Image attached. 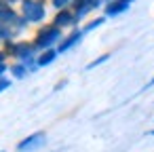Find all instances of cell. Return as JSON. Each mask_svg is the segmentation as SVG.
Listing matches in <instances>:
<instances>
[{"label": "cell", "instance_id": "cell-3", "mask_svg": "<svg viewBox=\"0 0 154 152\" xmlns=\"http://www.w3.org/2000/svg\"><path fill=\"white\" fill-rule=\"evenodd\" d=\"M5 53L7 55H13L17 61L23 64V61L36 57V47H34V42H23V40L15 42V40H11V42L5 45Z\"/></svg>", "mask_w": 154, "mask_h": 152}, {"label": "cell", "instance_id": "cell-17", "mask_svg": "<svg viewBox=\"0 0 154 152\" xmlns=\"http://www.w3.org/2000/svg\"><path fill=\"white\" fill-rule=\"evenodd\" d=\"M7 61V53L5 51H0V64H5Z\"/></svg>", "mask_w": 154, "mask_h": 152}, {"label": "cell", "instance_id": "cell-4", "mask_svg": "<svg viewBox=\"0 0 154 152\" xmlns=\"http://www.w3.org/2000/svg\"><path fill=\"white\" fill-rule=\"evenodd\" d=\"M110 0H74V5H72V11L76 15V19H85L87 15H91L93 11H97L101 5H108Z\"/></svg>", "mask_w": 154, "mask_h": 152}, {"label": "cell", "instance_id": "cell-14", "mask_svg": "<svg viewBox=\"0 0 154 152\" xmlns=\"http://www.w3.org/2000/svg\"><path fill=\"white\" fill-rule=\"evenodd\" d=\"M9 87H11V80H9V78H0V93L7 91Z\"/></svg>", "mask_w": 154, "mask_h": 152}, {"label": "cell", "instance_id": "cell-15", "mask_svg": "<svg viewBox=\"0 0 154 152\" xmlns=\"http://www.w3.org/2000/svg\"><path fill=\"white\" fill-rule=\"evenodd\" d=\"M63 87H66V80H61V82H57V85H55V91H59V89H63Z\"/></svg>", "mask_w": 154, "mask_h": 152}, {"label": "cell", "instance_id": "cell-20", "mask_svg": "<svg viewBox=\"0 0 154 152\" xmlns=\"http://www.w3.org/2000/svg\"><path fill=\"white\" fill-rule=\"evenodd\" d=\"M148 135H154V129H152V131H150V133H148Z\"/></svg>", "mask_w": 154, "mask_h": 152}, {"label": "cell", "instance_id": "cell-6", "mask_svg": "<svg viewBox=\"0 0 154 152\" xmlns=\"http://www.w3.org/2000/svg\"><path fill=\"white\" fill-rule=\"evenodd\" d=\"M53 26L59 28V30H63V28H72V30H74V28L78 26V19H76V15H74L72 9H63V11H57V13H55Z\"/></svg>", "mask_w": 154, "mask_h": 152}, {"label": "cell", "instance_id": "cell-1", "mask_svg": "<svg viewBox=\"0 0 154 152\" xmlns=\"http://www.w3.org/2000/svg\"><path fill=\"white\" fill-rule=\"evenodd\" d=\"M61 38H63V34H61V30L59 28H55L53 23L51 26H42V28H38V32H36V36H34V47H36V51H49V49H57L55 45H59L61 42Z\"/></svg>", "mask_w": 154, "mask_h": 152}, {"label": "cell", "instance_id": "cell-9", "mask_svg": "<svg viewBox=\"0 0 154 152\" xmlns=\"http://www.w3.org/2000/svg\"><path fill=\"white\" fill-rule=\"evenodd\" d=\"M59 53H57V49H49V51H42L38 57H36V64H38V68H45V66H51L53 61H55V57H57Z\"/></svg>", "mask_w": 154, "mask_h": 152}, {"label": "cell", "instance_id": "cell-18", "mask_svg": "<svg viewBox=\"0 0 154 152\" xmlns=\"http://www.w3.org/2000/svg\"><path fill=\"white\" fill-rule=\"evenodd\" d=\"M150 87H154V78H152L150 82H146V87H143V89H150Z\"/></svg>", "mask_w": 154, "mask_h": 152}, {"label": "cell", "instance_id": "cell-2", "mask_svg": "<svg viewBox=\"0 0 154 152\" xmlns=\"http://www.w3.org/2000/svg\"><path fill=\"white\" fill-rule=\"evenodd\" d=\"M21 17L28 23H42L47 19V0H21Z\"/></svg>", "mask_w": 154, "mask_h": 152}, {"label": "cell", "instance_id": "cell-10", "mask_svg": "<svg viewBox=\"0 0 154 152\" xmlns=\"http://www.w3.org/2000/svg\"><path fill=\"white\" fill-rule=\"evenodd\" d=\"M11 74H13L15 78H26V76L30 74V70H28L21 61H15V64L11 66Z\"/></svg>", "mask_w": 154, "mask_h": 152}, {"label": "cell", "instance_id": "cell-7", "mask_svg": "<svg viewBox=\"0 0 154 152\" xmlns=\"http://www.w3.org/2000/svg\"><path fill=\"white\" fill-rule=\"evenodd\" d=\"M82 36H85V32L82 30H70V34H66L63 38H61V42L57 45V53H66V51H70L74 45H78L80 40H82Z\"/></svg>", "mask_w": 154, "mask_h": 152}, {"label": "cell", "instance_id": "cell-13", "mask_svg": "<svg viewBox=\"0 0 154 152\" xmlns=\"http://www.w3.org/2000/svg\"><path fill=\"white\" fill-rule=\"evenodd\" d=\"M108 59H110V53H103V55H99L97 59H93V61H91V64L87 66V70H93V68L101 66V64H103V61H108Z\"/></svg>", "mask_w": 154, "mask_h": 152}, {"label": "cell", "instance_id": "cell-16", "mask_svg": "<svg viewBox=\"0 0 154 152\" xmlns=\"http://www.w3.org/2000/svg\"><path fill=\"white\" fill-rule=\"evenodd\" d=\"M5 72H7V64H0V78H2Z\"/></svg>", "mask_w": 154, "mask_h": 152}, {"label": "cell", "instance_id": "cell-5", "mask_svg": "<svg viewBox=\"0 0 154 152\" xmlns=\"http://www.w3.org/2000/svg\"><path fill=\"white\" fill-rule=\"evenodd\" d=\"M45 141H47V133L45 131H36V133L28 135L26 139H21L17 144V152H34L38 148H42Z\"/></svg>", "mask_w": 154, "mask_h": 152}, {"label": "cell", "instance_id": "cell-12", "mask_svg": "<svg viewBox=\"0 0 154 152\" xmlns=\"http://www.w3.org/2000/svg\"><path fill=\"white\" fill-rule=\"evenodd\" d=\"M103 21H106V17H95L93 21H89L85 28H82V32H91V30H95V28H99V26H103Z\"/></svg>", "mask_w": 154, "mask_h": 152}, {"label": "cell", "instance_id": "cell-19", "mask_svg": "<svg viewBox=\"0 0 154 152\" xmlns=\"http://www.w3.org/2000/svg\"><path fill=\"white\" fill-rule=\"evenodd\" d=\"M7 5H13V2H21V0H5Z\"/></svg>", "mask_w": 154, "mask_h": 152}, {"label": "cell", "instance_id": "cell-11", "mask_svg": "<svg viewBox=\"0 0 154 152\" xmlns=\"http://www.w3.org/2000/svg\"><path fill=\"white\" fill-rule=\"evenodd\" d=\"M51 5H53V9H57V11H63V9H72L74 0H51Z\"/></svg>", "mask_w": 154, "mask_h": 152}, {"label": "cell", "instance_id": "cell-8", "mask_svg": "<svg viewBox=\"0 0 154 152\" xmlns=\"http://www.w3.org/2000/svg\"><path fill=\"white\" fill-rule=\"evenodd\" d=\"M135 2V0H110L106 5V17H116L125 11H129V7Z\"/></svg>", "mask_w": 154, "mask_h": 152}]
</instances>
